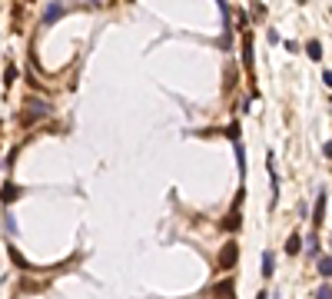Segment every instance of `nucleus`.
Returning <instances> with one entry per match:
<instances>
[{"label": "nucleus", "mask_w": 332, "mask_h": 299, "mask_svg": "<svg viewBox=\"0 0 332 299\" xmlns=\"http://www.w3.org/2000/svg\"><path fill=\"white\" fill-rule=\"evenodd\" d=\"M47 113H50V103H47V100H27V113H24V123H33V120L37 117H47Z\"/></svg>", "instance_id": "1"}, {"label": "nucleus", "mask_w": 332, "mask_h": 299, "mask_svg": "<svg viewBox=\"0 0 332 299\" xmlns=\"http://www.w3.org/2000/svg\"><path fill=\"white\" fill-rule=\"evenodd\" d=\"M63 13H67V7H63V4H47V10H44V17H40V24L50 27L53 20H60V17H63Z\"/></svg>", "instance_id": "2"}, {"label": "nucleus", "mask_w": 332, "mask_h": 299, "mask_svg": "<svg viewBox=\"0 0 332 299\" xmlns=\"http://www.w3.org/2000/svg\"><path fill=\"white\" fill-rule=\"evenodd\" d=\"M236 256H239L236 243H226V249L220 253V269H232V266H236Z\"/></svg>", "instance_id": "3"}, {"label": "nucleus", "mask_w": 332, "mask_h": 299, "mask_svg": "<svg viewBox=\"0 0 332 299\" xmlns=\"http://www.w3.org/2000/svg\"><path fill=\"white\" fill-rule=\"evenodd\" d=\"M266 170H269V183H272V203L269 206H276V199H279V180H276V156H266Z\"/></svg>", "instance_id": "4"}, {"label": "nucleus", "mask_w": 332, "mask_h": 299, "mask_svg": "<svg viewBox=\"0 0 332 299\" xmlns=\"http://www.w3.org/2000/svg\"><path fill=\"white\" fill-rule=\"evenodd\" d=\"M322 219H326V190H319V196H316V210H313V223L322 226Z\"/></svg>", "instance_id": "5"}, {"label": "nucleus", "mask_w": 332, "mask_h": 299, "mask_svg": "<svg viewBox=\"0 0 332 299\" xmlns=\"http://www.w3.org/2000/svg\"><path fill=\"white\" fill-rule=\"evenodd\" d=\"M243 67H246V73L252 77V37L249 33L243 37Z\"/></svg>", "instance_id": "6"}, {"label": "nucleus", "mask_w": 332, "mask_h": 299, "mask_svg": "<svg viewBox=\"0 0 332 299\" xmlns=\"http://www.w3.org/2000/svg\"><path fill=\"white\" fill-rule=\"evenodd\" d=\"M232 293H236V286H232V279H223L220 286L213 289V296H216V299H232Z\"/></svg>", "instance_id": "7"}, {"label": "nucleus", "mask_w": 332, "mask_h": 299, "mask_svg": "<svg viewBox=\"0 0 332 299\" xmlns=\"http://www.w3.org/2000/svg\"><path fill=\"white\" fill-rule=\"evenodd\" d=\"M20 193H24V190H20L17 183H7L4 193H0V199H4V203H13V199H20Z\"/></svg>", "instance_id": "8"}, {"label": "nucleus", "mask_w": 332, "mask_h": 299, "mask_svg": "<svg viewBox=\"0 0 332 299\" xmlns=\"http://www.w3.org/2000/svg\"><path fill=\"white\" fill-rule=\"evenodd\" d=\"M306 256L309 259H319V236H316V233L306 236Z\"/></svg>", "instance_id": "9"}, {"label": "nucleus", "mask_w": 332, "mask_h": 299, "mask_svg": "<svg viewBox=\"0 0 332 299\" xmlns=\"http://www.w3.org/2000/svg\"><path fill=\"white\" fill-rule=\"evenodd\" d=\"M272 273H276V256H272V253H263V276L269 279Z\"/></svg>", "instance_id": "10"}, {"label": "nucleus", "mask_w": 332, "mask_h": 299, "mask_svg": "<svg viewBox=\"0 0 332 299\" xmlns=\"http://www.w3.org/2000/svg\"><path fill=\"white\" fill-rule=\"evenodd\" d=\"M286 253H289V256H299V253H302V236H289Z\"/></svg>", "instance_id": "11"}, {"label": "nucleus", "mask_w": 332, "mask_h": 299, "mask_svg": "<svg viewBox=\"0 0 332 299\" xmlns=\"http://www.w3.org/2000/svg\"><path fill=\"white\" fill-rule=\"evenodd\" d=\"M319 276L332 279V256H319Z\"/></svg>", "instance_id": "12"}, {"label": "nucleus", "mask_w": 332, "mask_h": 299, "mask_svg": "<svg viewBox=\"0 0 332 299\" xmlns=\"http://www.w3.org/2000/svg\"><path fill=\"white\" fill-rule=\"evenodd\" d=\"M306 50H309V60H322V44L319 40H309Z\"/></svg>", "instance_id": "13"}, {"label": "nucleus", "mask_w": 332, "mask_h": 299, "mask_svg": "<svg viewBox=\"0 0 332 299\" xmlns=\"http://www.w3.org/2000/svg\"><path fill=\"white\" fill-rule=\"evenodd\" d=\"M226 230H229V233H236V230H239V210H232V213H229V219H226Z\"/></svg>", "instance_id": "14"}, {"label": "nucleus", "mask_w": 332, "mask_h": 299, "mask_svg": "<svg viewBox=\"0 0 332 299\" xmlns=\"http://www.w3.org/2000/svg\"><path fill=\"white\" fill-rule=\"evenodd\" d=\"M4 80H7V87H13V80H17V67H7L4 70Z\"/></svg>", "instance_id": "15"}, {"label": "nucleus", "mask_w": 332, "mask_h": 299, "mask_svg": "<svg viewBox=\"0 0 332 299\" xmlns=\"http://www.w3.org/2000/svg\"><path fill=\"white\" fill-rule=\"evenodd\" d=\"M4 226H7V233H10V236H17V233H20V230H17V219H13V216H7Z\"/></svg>", "instance_id": "16"}, {"label": "nucleus", "mask_w": 332, "mask_h": 299, "mask_svg": "<svg viewBox=\"0 0 332 299\" xmlns=\"http://www.w3.org/2000/svg\"><path fill=\"white\" fill-rule=\"evenodd\" d=\"M10 259H13V263H17V266H20V269H27V263H24V256H20V253H17V249H13V246H10Z\"/></svg>", "instance_id": "17"}, {"label": "nucleus", "mask_w": 332, "mask_h": 299, "mask_svg": "<svg viewBox=\"0 0 332 299\" xmlns=\"http://www.w3.org/2000/svg\"><path fill=\"white\" fill-rule=\"evenodd\" d=\"M316 299H332V286L326 283V286H319V293H316Z\"/></svg>", "instance_id": "18"}, {"label": "nucleus", "mask_w": 332, "mask_h": 299, "mask_svg": "<svg viewBox=\"0 0 332 299\" xmlns=\"http://www.w3.org/2000/svg\"><path fill=\"white\" fill-rule=\"evenodd\" d=\"M322 83H326V87L332 90V70H326V73H322Z\"/></svg>", "instance_id": "19"}, {"label": "nucleus", "mask_w": 332, "mask_h": 299, "mask_svg": "<svg viewBox=\"0 0 332 299\" xmlns=\"http://www.w3.org/2000/svg\"><path fill=\"white\" fill-rule=\"evenodd\" d=\"M322 153H326V156H329V160H332V140H329V143H326V146H322Z\"/></svg>", "instance_id": "20"}, {"label": "nucleus", "mask_w": 332, "mask_h": 299, "mask_svg": "<svg viewBox=\"0 0 332 299\" xmlns=\"http://www.w3.org/2000/svg\"><path fill=\"white\" fill-rule=\"evenodd\" d=\"M266 296H269V293H259V296H256V299H266Z\"/></svg>", "instance_id": "21"}]
</instances>
